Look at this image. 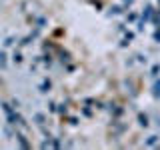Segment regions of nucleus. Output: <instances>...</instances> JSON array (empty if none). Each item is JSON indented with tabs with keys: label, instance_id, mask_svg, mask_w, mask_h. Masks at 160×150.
<instances>
[]
</instances>
